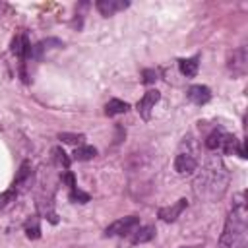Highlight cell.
I'll return each instance as SVG.
<instances>
[{"instance_id":"277c9868","label":"cell","mask_w":248,"mask_h":248,"mask_svg":"<svg viewBox=\"0 0 248 248\" xmlns=\"http://www.w3.org/2000/svg\"><path fill=\"white\" fill-rule=\"evenodd\" d=\"M246 68H248V54H246V48L240 46L236 48L231 58H229V70L232 72V76H244L246 74Z\"/></svg>"},{"instance_id":"5b68a950","label":"cell","mask_w":248,"mask_h":248,"mask_svg":"<svg viewBox=\"0 0 248 248\" xmlns=\"http://www.w3.org/2000/svg\"><path fill=\"white\" fill-rule=\"evenodd\" d=\"M159 99H161L159 91H157V89H151V91H147V93L138 101V112H140V116H141L143 120H149L151 110H153V107H155V103H157Z\"/></svg>"},{"instance_id":"8992f818","label":"cell","mask_w":248,"mask_h":248,"mask_svg":"<svg viewBox=\"0 0 248 248\" xmlns=\"http://www.w3.org/2000/svg\"><path fill=\"white\" fill-rule=\"evenodd\" d=\"M196 167H198V161L192 153H178L174 159V169L178 174H190L196 170Z\"/></svg>"},{"instance_id":"e0dca14e","label":"cell","mask_w":248,"mask_h":248,"mask_svg":"<svg viewBox=\"0 0 248 248\" xmlns=\"http://www.w3.org/2000/svg\"><path fill=\"white\" fill-rule=\"evenodd\" d=\"M25 234H27V238H31V240H35V238L41 236V227H39V219H37V217L29 219V221L25 223Z\"/></svg>"},{"instance_id":"ba28073f","label":"cell","mask_w":248,"mask_h":248,"mask_svg":"<svg viewBox=\"0 0 248 248\" xmlns=\"http://www.w3.org/2000/svg\"><path fill=\"white\" fill-rule=\"evenodd\" d=\"M188 205V202L186 200H178L176 203H172V205H169V207H161L159 209V217L163 219V221H167V223H170V221H176L178 219V215L184 211V207Z\"/></svg>"},{"instance_id":"9c48e42d","label":"cell","mask_w":248,"mask_h":248,"mask_svg":"<svg viewBox=\"0 0 248 248\" xmlns=\"http://www.w3.org/2000/svg\"><path fill=\"white\" fill-rule=\"evenodd\" d=\"M31 50H33V46L29 45V41H27L25 35H16L14 37V41H12V52L16 56L27 58V56H31Z\"/></svg>"},{"instance_id":"5bb4252c","label":"cell","mask_w":248,"mask_h":248,"mask_svg":"<svg viewBox=\"0 0 248 248\" xmlns=\"http://www.w3.org/2000/svg\"><path fill=\"white\" fill-rule=\"evenodd\" d=\"M126 110H128V103H124V101H120V99H110V101L107 103V107H105L107 116L122 114V112H126Z\"/></svg>"},{"instance_id":"7c38bea8","label":"cell","mask_w":248,"mask_h":248,"mask_svg":"<svg viewBox=\"0 0 248 248\" xmlns=\"http://www.w3.org/2000/svg\"><path fill=\"white\" fill-rule=\"evenodd\" d=\"M153 236H155V227H151V225L138 227V229L134 231V238H132V242H134V244H143V242L153 240Z\"/></svg>"},{"instance_id":"4fadbf2b","label":"cell","mask_w":248,"mask_h":248,"mask_svg":"<svg viewBox=\"0 0 248 248\" xmlns=\"http://www.w3.org/2000/svg\"><path fill=\"white\" fill-rule=\"evenodd\" d=\"M198 56H192V58H182L180 62H178V68H180V72L186 76V78H194L196 74H198Z\"/></svg>"},{"instance_id":"7402d4cb","label":"cell","mask_w":248,"mask_h":248,"mask_svg":"<svg viewBox=\"0 0 248 248\" xmlns=\"http://www.w3.org/2000/svg\"><path fill=\"white\" fill-rule=\"evenodd\" d=\"M16 188H12V190H8V192H2L0 194V207H6L10 202H14V198H16Z\"/></svg>"},{"instance_id":"52a82bcc","label":"cell","mask_w":248,"mask_h":248,"mask_svg":"<svg viewBox=\"0 0 248 248\" xmlns=\"http://www.w3.org/2000/svg\"><path fill=\"white\" fill-rule=\"evenodd\" d=\"M128 6H130V2H126V0H99L97 2V10L103 16H114L116 12L128 8Z\"/></svg>"},{"instance_id":"30bf717a","label":"cell","mask_w":248,"mask_h":248,"mask_svg":"<svg viewBox=\"0 0 248 248\" xmlns=\"http://www.w3.org/2000/svg\"><path fill=\"white\" fill-rule=\"evenodd\" d=\"M188 99L192 103H196V105H205L211 99V91L205 85H192L188 89Z\"/></svg>"},{"instance_id":"44dd1931","label":"cell","mask_w":248,"mask_h":248,"mask_svg":"<svg viewBox=\"0 0 248 248\" xmlns=\"http://www.w3.org/2000/svg\"><path fill=\"white\" fill-rule=\"evenodd\" d=\"M70 200H72V202H76V203H87L91 198H89V194L81 192V190L76 186V188H72V190H70Z\"/></svg>"},{"instance_id":"d6986e66","label":"cell","mask_w":248,"mask_h":248,"mask_svg":"<svg viewBox=\"0 0 248 248\" xmlns=\"http://www.w3.org/2000/svg\"><path fill=\"white\" fill-rule=\"evenodd\" d=\"M52 159H54V163H56L58 167H62V169H68V167H70V157L64 153L62 147H54V149H52Z\"/></svg>"},{"instance_id":"cb8c5ba5","label":"cell","mask_w":248,"mask_h":248,"mask_svg":"<svg viewBox=\"0 0 248 248\" xmlns=\"http://www.w3.org/2000/svg\"><path fill=\"white\" fill-rule=\"evenodd\" d=\"M62 182H66V184L70 186V190H72V188H76V178H74V174H72V172H68V170H66V172H62Z\"/></svg>"},{"instance_id":"6da1fadb","label":"cell","mask_w":248,"mask_h":248,"mask_svg":"<svg viewBox=\"0 0 248 248\" xmlns=\"http://www.w3.org/2000/svg\"><path fill=\"white\" fill-rule=\"evenodd\" d=\"M229 186V172L221 159H209L200 176L194 180V190L200 198L219 200Z\"/></svg>"},{"instance_id":"2e32d148","label":"cell","mask_w":248,"mask_h":248,"mask_svg":"<svg viewBox=\"0 0 248 248\" xmlns=\"http://www.w3.org/2000/svg\"><path fill=\"white\" fill-rule=\"evenodd\" d=\"M95 155H97V149L91 147V145H81V147H78L74 151V159H78V161H89Z\"/></svg>"},{"instance_id":"ffe728a7","label":"cell","mask_w":248,"mask_h":248,"mask_svg":"<svg viewBox=\"0 0 248 248\" xmlns=\"http://www.w3.org/2000/svg\"><path fill=\"white\" fill-rule=\"evenodd\" d=\"M58 140H62L66 143H72V145H79V143H83L85 136L83 134H68V132H62V134H58Z\"/></svg>"},{"instance_id":"9a60e30c","label":"cell","mask_w":248,"mask_h":248,"mask_svg":"<svg viewBox=\"0 0 248 248\" xmlns=\"http://www.w3.org/2000/svg\"><path fill=\"white\" fill-rule=\"evenodd\" d=\"M39 211H41V215L46 217L52 225L58 223V215H56V211L52 209V203H50V202H43V200H41V202H39Z\"/></svg>"},{"instance_id":"ac0fdd59","label":"cell","mask_w":248,"mask_h":248,"mask_svg":"<svg viewBox=\"0 0 248 248\" xmlns=\"http://www.w3.org/2000/svg\"><path fill=\"white\" fill-rule=\"evenodd\" d=\"M223 136H225V132H221V130L211 132V134L207 136V140H205L207 149H219V147H221V141H223Z\"/></svg>"},{"instance_id":"7a4b0ae2","label":"cell","mask_w":248,"mask_h":248,"mask_svg":"<svg viewBox=\"0 0 248 248\" xmlns=\"http://www.w3.org/2000/svg\"><path fill=\"white\" fill-rule=\"evenodd\" d=\"M219 248H248V219H246V207L242 202V194L236 196V203L232 205L221 240Z\"/></svg>"},{"instance_id":"603a6c76","label":"cell","mask_w":248,"mask_h":248,"mask_svg":"<svg viewBox=\"0 0 248 248\" xmlns=\"http://www.w3.org/2000/svg\"><path fill=\"white\" fill-rule=\"evenodd\" d=\"M157 79V72L155 70H143L141 72V81L143 83H155Z\"/></svg>"},{"instance_id":"8fae6325","label":"cell","mask_w":248,"mask_h":248,"mask_svg":"<svg viewBox=\"0 0 248 248\" xmlns=\"http://www.w3.org/2000/svg\"><path fill=\"white\" fill-rule=\"evenodd\" d=\"M33 178V170H31V165L25 161L21 163L17 174H16V180H14V188H27V184L31 182Z\"/></svg>"},{"instance_id":"3957f363","label":"cell","mask_w":248,"mask_h":248,"mask_svg":"<svg viewBox=\"0 0 248 248\" xmlns=\"http://www.w3.org/2000/svg\"><path fill=\"white\" fill-rule=\"evenodd\" d=\"M138 227H140V219L136 215H128V217L118 219L112 225H108L105 234L107 236H126V234H132Z\"/></svg>"}]
</instances>
